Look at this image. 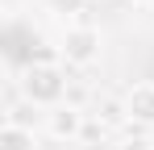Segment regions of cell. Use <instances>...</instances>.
Returning a JSON list of instances; mask_svg holds the SVG:
<instances>
[{
	"mask_svg": "<svg viewBox=\"0 0 154 150\" xmlns=\"http://www.w3.org/2000/svg\"><path fill=\"white\" fill-rule=\"evenodd\" d=\"M17 92L33 104V108H42V113H50L58 104H67V92H71V79H67V67L63 63H25L21 75H17Z\"/></svg>",
	"mask_w": 154,
	"mask_h": 150,
	"instance_id": "obj_1",
	"label": "cell"
},
{
	"mask_svg": "<svg viewBox=\"0 0 154 150\" xmlns=\"http://www.w3.org/2000/svg\"><path fill=\"white\" fill-rule=\"evenodd\" d=\"M63 67H75V71H88V67H96L104 54V33L100 25H88V21H75L63 29Z\"/></svg>",
	"mask_w": 154,
	"mask_h": 150,
	"instance_id": "obj_2",
	"label": "cell"
},
{
	"mask_svg": "<svg viewBox=\"0 0 154 150\" xmlns=\"http://www.w3.org/2000/svg\"><path fill=\"white\" fill-rule=\"evenodd\" d=\"M83 125H88V113L75 104H58L50 113H42V129H46L50 142H79Z\"/></svg>",
	"mask_w": 154,
	"mask_h": 150,
	"instance_id": "obj_3",
	"label": "cell"
},
{
	"mask_svg": "<svg viewBox=\"0 0 154 150\" xmlns=\"http://www.w3.org/2000/svg\"><path fill=\"white\" fill-rule=\"evenodd\" d=\"M125 108H129V125L154 129V79H137L125 88Z\"/></svg>",
	"mask_w": 154,
	"mask_h": 150,
	"instance_id": "obj_4",
	"label": "cell"
},
{
	"mask_svg": "<svg viewBox=\"0 0 154 150\" xmlns=\"http://www.w3.org/2000/svg\"><path fill=\"white\" fill-rule=\"evenodd\" d=\"M92 117L112 133V129H129V108H125V96H96L92 104Z\"/></svg>",
	"mask_w": 154,
	"mask_h": 150,
	"instance_id": "obj_5",
	"label": "cell"
},
{
	"mask_svg": "<svg viewBox=\"0 0 154 150\" xmlns=\"http://www.w3.org/2000/svg\"><path fill=\"white\" fill-rule=\"evenodd\" d=\"M0 150H42V146H38V129L0 125Z\"/></svg>",
	"mask_w": 154,
	"mask_h": 150,
	"instance_id": "obj_6",
	"label": "cell"
},
{
	"mask_svg": "<svg viewBox=\"0 0 154 150\" xmlns=\"http://www.w3.org/2000/svg\"><path fill=\"white\" fill-rule=\"evenodd\" d=\"M117 150H154V133H150V129H142V125H129L125 138L117 142Z\"/></svg>",
	"mask_w": 154,
	"mask_h": 150,
	"instance_id": "obj_7",
	"label": "cell"
},
{
	"mask_svg": "<svg viewBox=\"0 0 154 150\" xmlns=\"http://www.w3.org/2000/svg\"><path fill=\"white\" fill-rule=\"evenodd\" d=\"M88 4H92V0H46V8H50L54 17H63V21H71V25H75V17Z\"/></svg>",
	"mask_w": 154,
	"mask_h": 150,
	"instance_id": "obj_8",
	"label": "cell"
},
{
	"mask_svg": "<svg viewBox=\"0 0 154 150\" xmlns=\"http://www.w3.org/2000/svg\"><path fill=\"white\" fill-rule=\"evenodd\" d=\"M104 138H108V129H104V125L96 121L92 113H88V125H83V133H79V142H83V146H100Z\"/></svg>",
	"mask_w": 154,
	"mask_h": 150,
	"instance_id": "obj_9",
	"label": "cell"
},
{
	"mask_svg": "<svg viewBox=\"0 0 154 150\" xmlns=\"http://www.w3.org/2000/svg\"><path fill=\"white\" fill-rule=\"evenodd\" d=\"M129 4H154V0H129Z\"/></svg>",
	"mask_w": 154,
	"mask_h": 150,
	"instance_id": "obj_10",
	"label": "cell"
},
{
	"mask_svg": "<svg viewBox=\"0 0 154 150\" xmlns=\"http://www.w3.org/2000/svg\"><path fill=\"white\" fill-rule=\"evenodd\" d=\"M92 4H108V0H92Z\"/></svg>",
	"mask_w": 154,
	"mask_h": 150,
	"instance_id": "obj_11",
	"label": "cell"
}]
</instances>
